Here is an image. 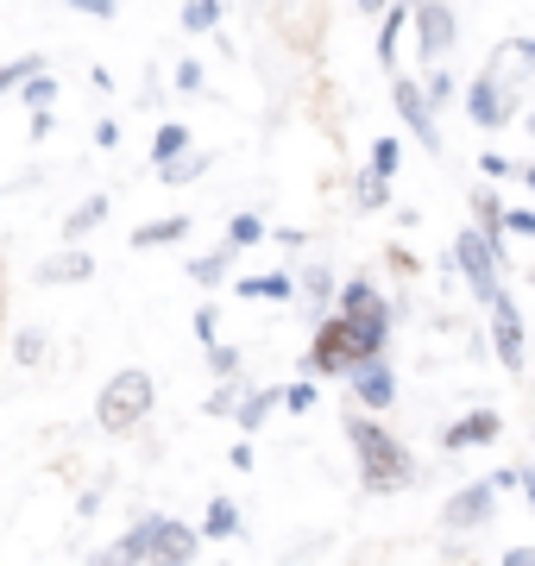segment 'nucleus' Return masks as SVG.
Here are the masks:
<instances>
[{
  "label": "nucleus",
  "instance_id": "nucleus-1",
  "mask_svg": "<svg viewBox=\"0 0 535 566\" xmlns=\"http://www.w3.org/2000/svg\"><path fill=\"white\" fill-rule=\"evenodd\" d=\"M347 441H353V460H359V485L366 491H403L416 479V460L410 447L397 441V434H385V428L371 422V416H359V409H347Z\"/></svg>",
  "mask_w": 535,
  "mask_h": 566
},
{
  "label": "nucleus",
  "instance_id": "nucleus-2",
  "mask_svg": "<svg viewBox=\"0 0 535 566\" xmlns=\"http://www.w3.org/2000/svg\"><path fill=\"white\" fill-rule=\"evenodd\" d=\"M151 403H158L151 371L126 365V371H114V378L102 385V397H95V422H102L107 434H126V428H139L145 416H151Z\"/></svg>",
  "mask_w": 535,
  "mask_h": 566
},
{
  "label": "nucleus",
  "instance_id": "nucleus-3",
  "mask_svg": "<svg viewBox=\"0 0 535 566\" xmlns=\"http://www.w3.org/2000/svg\"><path fill=\"white\" fill-rule=\"evenodd\" d=\"M366 359H385V353H371V346L359 340L340 315H328V322L315 327L310 353H303V378H353Z\"/></svg>",
  "mask_w": 535,
  "mask_h": 566
},
{
  "label": "nucleus",
  "instance_id": "nucleus-4",
  "mask_svg": "<svg viewBox=\"0 0 535 566\" xmlns=\"http://www.w3.org/2000/svg\"><path fill=\"white\" fill-rule=\"evenodd\" d=\"M340 322H347L371 353H385V340H391V303H385L366 277H353L347 290H340Z\"/></svg>",
  "mask_w": 535,
  "mask_h": 566
},
{
  "label": "nucleus",
  "instance_id": "nucleus-5",
  "mask_svg": "<svg viewBox=\"0 0 535 566\" xmlns=\"http://www.w3.org/2000/svg\"><path fill=\"white\" fill-rule=\"evenodd\" d=\"M453 264H460V277L473 283V296L485 308L504 296V283H497V271H504V252H497L492 240H479L473 227H460V240H453Z\"/></svg>",
  "mask_w": 535,
  "mask_h": 566
},
{
  "label": "nucleus",
  "instance_id": "nucleus-6",
  "mask_svg": "<svg viewBox=\"0 0 535 566\" xmlns=\"http://www.w3.org/2000/svg\"><path fill=\"white\" fill-rule=\"evenodd\" d=\"M202 535L177 516H145V566H189Z\"/></svg>",
  "mask_w": 535,
  "mask_h": 566
},
{
  "label": "nucleus",
  "instance_id": "nucleus-7",
  "mask_svg": "<svg viewBox=\"0 0 535 566\" xmlns=\"http://www.w3.org/2000/svg\"><path fill=\"white\" fill-rule=\"evenodd\" d=\"M410 25H416V39H422V57H429V63H441L453 51V39H460V13H453V7H441V0L410 7Z\"/></svg>",
  "mask_w": 535,
  "mask_h": 566
},
{
  "label": "nucleus",
  "instance_id": "nucleus-8",
  "mask_svg": "<svg viewBox=\"0 0 535 566\" xmlns=\"http://www.w3.org/2000/svg\"><path fill=\"white\" fill-rule=\"evenodd\" d=\"M466 114H473V120L485 126V133H492V126H504V120L516 114V82L504 88V82H497V63L473 82V88H466Z\"/></svg>",
  "mask_w": 535,
  "mask_h": 566
},
{
  "label": "nucleus",
  "instance_id": "nucleus-9",
  "mask_svg": "<svg viewBox=\"0 0 535 566\" xmlns=\"http://www.w3.org/2000/svg\"><path fill=\"white\" fill-rule=\"evenodd\" d=\"M492 510H497L492 479H473V485H460V491L448 497L441 523H448V528H485V523H492Z\"/></svg>",
  "mask_w": 535,
  "mask_h": 566
},
{
  "label": "nucleus",
  "instance_id": "nucleus-10",
  "mask_svg": "<svg viewBox=\"0 0 535 566\" xmlns=\"http://www.w3.org/2000/svg\"><path fill=\"white\" fill-rule=\"evenodd\" d=\"M391 107L403 114V120H410V133L422 139V151H441V126H434L429 102H422V82L397 76V82H391Z\"/></svg>",
  "mask_w": 535,
  "mask_h": 566
},
{
  "label": "nucleus",
  "instance_id": "nucleus-11",
  "mask_svg": "<svg viewBox=\"0 0 535 566\" xmlns=\"http://www.w3.org/2000/svg\"><path fill=\"white\" fill-rule=\"evenodd\" d=\"M492 353H497V365L504 371H523V315H516V303L511 296H497L492 303Z\"/></svg>",
  "mask_w": 535,
  "mask_h": 566
},
{
  "label": "nucleus",
  "instance_id": "nucleus-12",
  "mask_svg": "<svg viewBox=\"0 0 535 566\" xmlns=\"http://www.w3.org/2000/svg\"><path fill=\"white\" fill-rule=\"evenodd\" d=\"M353 397L366 409H391L397 403V378H391V365L385 359H366L359 371H353Z\"/></svg>",
  "mask_w": 535,
  "mask_h": 566
},
{
  "label": "nucleus",
  "instance_id": "nucleus-13",
  "mask_svg": "<svg viewBox=\"0 0 535 566\" xmlns=\"http://www.w3.org/2000/svg\"><path fill=\"white\" fill-rule=\"evenodd\" d=\"M504 434V422H497V409H473V416H460V422L441 434V447L448 453H466V447H479V441H497Z\"/></svg>",
  "mask_w": 535,
  "mask_h": 566
},
{
  "label": "nucleus",
  "instance_id": "nucleus-14",
  "mask_svg": "<svg viewBox=\"0 0 535 566\" xmlns=\"http://www.w3.org/2000/svg\"><path fill=\"white\" fill-rule=\"evenodd\" d=\"M83 277H95V259L83 245H63V252L39 259V283H83Z\"/></svg>",
  "mask_w": 535,
  "mask_h": 566
},
{
  "label": "nucleus",
  "instance_id": "nucleus-15",
  "mask_svg": "<svg viewBox=\"0 0 535 566\" xmlns=\"http://www.w3.org/2000/svg\"><path fill=\"white\" fill-rule=\"evenodd\" d=\"M473 214H479V240H492L504 252V202H497V189H473Z\"/></svg>",
  "mask_w": 535,
  "mask_h": 566
},
{
  "label": "nucleus",
  "instance_id": "nucleus-16",
  "mask_svg": "<svg viewBox=\"0 0 535 566\" xmlns=\"http://www.w3.org/2000/svg\"><path fill=\"white\" fill-rule=\"evenodd\" d=\"M189 233V214H165V221H145L133 227V252H151V245H170Z\"/></svg>",
  "mask_w": 535,
  "mask_h": 566
},
{
  "label": "nucleus",
  "instance_id": "nucleus-17",
  "mask_svg": "<svg viewBox=\"0 0 535 566\" xmlns=\"http://www.w3.org/2000/svg\"><path fill=\"white\" fill-rule=\"evenodd\" d=\"M271 409H277V390H246V397H240V409H233V422L246 428V434H259Z\"/></svg>",
  "mask_w": 535,
  "mask_h": 566
},
{
  "label": "nucleus",
  "instance_id": "nucleus-18",
  "mask_svg": "<svg viewBox=\"0 0 535 566\" xmlns=\"http://www.w3.org/2000/svg\"><path fill=\"white\" fill-rule=\"evenodd\" d=\"M290 290H296V277H284V271H265V277L240 283V296H252V303H284Z\"/></svg>",
  "mask_w": 535,
  "mask_h": 566
},
{
  "label": "nucleus",
  "instance_id": "nucleus-19",
  "mask_svg": "<svg viewBox=\"0 0 535 566\" xmlns=\"http://www.w3.org/2000/svg\"><path fill=\"white\" fill-rule=\"evenodd\" d=\"M196 535H208V542H227V535H240V510H233V497H214V504H208V523L196 528Z\"/></svg>",
  "mask_w": 535,
  "mask_h": 566
},
{
  "label": "nucleus",
  "instance_id": "nucleus-20",
  "mask_svg": "<svg viewBox=\"0 0 535 566\" xmlns=\"http://www.w3.org/2000/svg\"><path fill=\"white\" fill-rule=\"evenodd\" d=\"M102 221H107V196H88V202L76 208L70 221H63V240L76 245V240H83V233H95V227H102Z\"/></svg>",
  "mask_w": 535,
  "mask_h": 566
},
{
  "label": "nucleus",
  "instance_id": "nucleus-21",
  "mask_svg": "<svg viewBox=\"0 0 535 566\" xmlns=\"http://www.w3.org/2000/svg\"><path fill=\"white\" fill-rule=\"evenodd\" d=\"M189 151V126H158V139H151V164H158V170H165V164H177Z\"/></svg>",
  "mask_w": 535,
  "mask_h": 566
},
{
  "label": "nucleus",
  "instance_id": "nucleus-22",
  "mask_svg": "<svg viewBox=\"0 0 535 566\" xmlns=\"http://www.w3.org/2000/svg\"><path fill=\"white\" fill-rule=\"evenodd\" d=\"M227 264H233V245H214V252H202V259H189V277L202 283V290H214V283L227 277Z\"/></svg>",
  "mask_w": 535,
  "mask_h": 566
},
{
  "label": "nucleus",
  "instance_id": "nucleus-23",
  "mask_svg": "<svg viewBox=\"0 0 535 566\" xmlns=\"http://www.w3.org/2000/svg\"><path fill=\"white\" fill-rule=\"evenodd\" d=\"M403 25H410V7H391L385 25H378V63H385V70L397 63V39H403Z\"/></svg>",
  "mask_w": 535,
  "mask_h": 566
},
{
  "label": "nucleus",
  "instance_id": "nucleus-24",
  "mask_svg": "<svg viewBox=\"0 0 535 566\" xmlns=\"http://www.w3.org/2000/svg\"><path fill=\"white\" fill-rule=\"evenodd\" d=\"M32 76H44V57H20V63H0V102L7 95H20Z\"/></svg>",
  "mask_w": 535,
  "mask_h": 566
},
{
  "label": "nucleus",
  "instance_id": "nucleus-25",
  "mask_svg": "<svg viewBox=\"0 0 535 566\" xmlns=\"http://www.w3.org/2000/svg\"><path fill=\"white\" fill-rule=\"evenodd\" d=\"M265 233H271V227L259 221V214H233V221H227V245H233V252H246V245H259Z\"/></svg>",
  "mask_w": 535,
  "mask_h": 566
},
{
  "label": "nucleus",
  "instance_id": "nucleus-26",
  "mask_svg": "<svg viewBox=\"0 0 535 566\" xmlns=\"http://www.w3.org/2000/svg\"><path fill=\"white\" fill-rule=\"evenodd\" d=\"M177 20H183V32H214L221 25V0H189Z\"/></svg>",
  "mask_w": 535,
  "mask_h": 566
},
{
  "label": "nucleus",
  "instance_id": "nucleus-27",
  "mask_svg": "<svg viewBox=\"0 0 535 566\" xmlns=\"http://www.w3.org/2000/svg\"><path fill=\"white\" fill-rule=\"evenodd\" d=\"M44 353H51V340H44L39 327H20L13 334V365H44Z\"/></svg>",
  "mask_w": 535,
  "mask_h": 566
},
{
  "label": "nucleus",
  "instance_id": "nucleus-28",
  "mask_svg": "<svg viewBox=\"0 0 535 566\" xmlns=\"http://www.w3.org/2000/svg\"><path fill=\"white\" fill-rule=\"evenodd\" d=\"M296 290H303V296H310L315 308H322V303H334V271H328V264H310V271H303V283H296Z\"/></svg>",
  "mask_w": 535,
  "mask_h": 566
},
{
  "label": "nucleus",
  "instance_id": "nucleus-29",
  "mask_svg": "<svg viewBox=\"0 0 535 566\" xmlns=\"http://www.w3.org/2000/svg\"><path fill=\"white\" fill-rule=\"evenodd\" d=\"M353 202L366 208V214H385V208H391V182H378V177H359V189H353Z\"/></svg>",
  "mask_w": 535,
  "mask_h": 566
},
{
  "label": "nucleus",
  "instance_id": "nucleus-30",
  "mask_svg": "<svg viewBox=\"0 0 535 566\" xmlns=\"http://www.w3.org/2000/svg\"><path fill=\"white\" fill-rule=\"evenodd\" d=\"M397 158H403V145H397V139H378V145H371V164H366V177H378V182H391Z\"/></svg>",
  "mask_w": 535,
  "mask_h": 566
},
{
  "label": "nucleus",
  "instance_id": "nucleus-31",
  "mask_svg": "<svg viewBox=\"0 0 535 566\" xmlns=\"http://www.w3.org/2000/svg\"><path fill=\"white\" fill-rule=\"evenodd\" d=\"M202 170H208V151H183V158H177V164H165L158 177H165V182H196Z\"/></svg>",
  "mask_w": 535,
  "mask_h": 566
},
{
  "label": "nucleus",
  "instance_id": "nucleus-32",
  "mask_svg": "<svg viewBox=\"0 0 535 566\" xmlns=\"http://www.w3.org/2000/svg\"><path fill=\"white\" fill-rule=\"evenodd\" d=\"M20 102L32 107V114H51V102H57V82H51V76H32V82L20 88Z\"/></svg>",
  "mask_w": 535,
  "mask_h": 566
},
{
  "label": "nucleus",
  "instance_id": "nucleus-33",
  "mask_svg": "<svg viewBox=\"0 0 535 566\" xmlns=\"http://www.w3.org/2000/svg\"><path fill=\"white\" fill-rule=\"evenodd\" d=\"M422 102H429V114H434V107H448V102H460V82H453L448 70H434L429 88H422Z\"/></svg>",
  "mask_w": 535,
  "mask_h": 566
},
{
  "label": "nucleus",
  "instance_id": "nucleus-34",
  "mask_svg": "<svg viewBox=\"0 0 535 566\" xmlns=\"http://www.w3.org/2000/svg\"><path fill=\"white\" fill-rule=\"evenodd\" d=\"M277 403H284L290 416H310L315 409V378H296L290 390H277Z\"/></svg>",
  "mask_w": 535,
  "mask_h": 566
},
{
  "label": "nucleus",
  "instance_id": "nucleus-35",
  "mask_svg": "<svg viewBox=\"0 0 535 566\" xmlns=\"http://www.w3.org/2000/svg\"><path fill=\"white\" fill-rule=\"evenodd\" d=\"M208 371H214V378H221V385H233V378H240V353H233V346H208Z\"/></svg>",
  "mask_w": 535,
  "mask_h": 566
},
{
  "label": "nucleus",
  "instance_id": "nucleus-36",
  "mask_svg": "<svg viewBox=\"0 0 535 566\" xmlns=\"http://www.w3.org/2000/svg\"><path fill=\"white\" fill-rule=\"evenodd\" d=\"M240 397H246V390H240V378H233V385H221L214 397H208V416H233V409H240Z\"/></svg>",
  "mask_w": 535,
  "mask_h": 566
},
{
  "label": "nucleus",
  "instance_id": "nucleus-37",
  "mask_svg": "<svg viewBox=\"0 0 535 566\" xmlns=\"http://www.w3.org/2000/svg\"><path fill=\"white\" fill-rule=\"evenodd\" d=\"M504 233H523V240H535V208H504Z\"/></svg>",
  "mask_w": 535,
  "mask_h": 566
},
{
  "label": "nucleus",
  "instance_id": "nucleus-38",
  "mask_svg": "<svg viewBox=\"0 0 535 566\" xmlns=\"http://www.w3.org/2000/svg\"><path fill=\"white\" fill-rule=\"evenodd\" d=\"M196 334H202V346H214V334H221V315H214V303L196 308Z\"/></svg>",
  "mask_w": 535,
  "mask_h": 566
},
{
  "label": "nucleus",
  "instance_id": "nucleus-39",
  "mask_svg": "<svg viewBox=\"0 0 535 566\" xmlns=\"http://www.w3.org/2000/svg\"><path fill=\"white\" fill-rule=\"evenodd\" d=\"M479 170H485V177H516L523 164H511L504 151H485V158H479Z\"/></svg>",
  "mask_w": 535,
  "mask_h": 566
},
{
  "label": "nucleus",
  "instance_id": "nucleus-40",
  "mask_svg": "<svg viewBox=\"0 0 535 566\" xmlns=\"http://www.w3.org/2000/svg\"><path fill=\"white\" fill-rule=\"evenodd\" d=\"M177 88H183V95H196V88H202V63H196V57L177 63Z\"/></svg>",
  "mask_w": 535,
  "mask_h": 566
},
{
  "label": "nucleus",
  "instance_id": "nucleus-41",
  "mask_svg": "<svg viewBox=\"0 0 535 566\" xmlns=\"http://www.w3.org/2000/svg\"><path fill=\"white\" fill-rule=\"evenodd\" d=\"M76 7H83L88 20H120V7H114V0H76Z\"/></svg>",
  "mask_w": 535,
  "mask_h": 566
},
{
  "label": "nucleus",
  "instance_id": "nucleus-42",
  "mask_svg": "<svg viewBox=\"0 0 535 566\" xmlns=\"http://www.w3.org/2000/svg\"><path fill=\"white\" fill-rule=\"evenodd\" d=\"M95 145H102V151H114V145H120V120H102V126H95Z\"/></svg>",
  "mask_w": 535,
  "mask_h": 566
},
{
  "label": "nucleus",
  "instance_id": "nucleus-43",
  "mask_svg": "<svg viewBox=\"0 0 535 566\" xmlns=\"http://www.w3.org/2000/svg\"><path fill=\"white\" fill-rule=\"evenodd\" d=\"M535 560V547H511V554H504V566H529Z\"/></svg>",
  "mask_w": 535,
  "mask_h": 566
},
{
  "label": "nucleus",
  "instance_id": "nucleus-44",
  "mask_svg": "<svg viewBox=\"0 0 535 566\" xmlns=\"http://www.w3.org/2000/svg\"><path fill=\"white\" fill-rule=\"evenodd\" d=\"M511 51H516V57H529V63H535V39H511Z\"/></svg>",
  "mask_w": 535,
  "mask_h": 566
},
{
  "label": "nucleus",
  "instance_id": "nucleus-45",
  "mask_svg": "<svg viewBox=\"0 0 535 566\" xmlns=\"http://www.w3.org/2000/svg\"><path fill=\"white\" fill-rule=\"evenodd\" d=\"M523 491H529V504H535V465H523Z\"/></svg>",
  "mask_w": 535,
  "mask_h": 566
},
{
  "label": "nucleus",
  "instance_id": "nucleus-46",
  "mask_svg": "<svg viewBox=\"0 0 535 566\" xmlns=\"http://www.w3.org/2000/svg\"><path fill=\"white\" fill-rule=\"evenodd\" d=\"M516 177H523V182H529V189H535V164H523V170H516Z\"/></svg>",
  "mask_w": 535,
  "mask_h": 566
},
{
  "label": "nucleus",
  "instance_id": "nucleus-47",
  "mask_svg": "<svg viewBox=\"0 0 535 566\" xmlns=\"http://www.w3.org/2000/svg\"><path fill=\"white\" fill-rule=\"evenodd\" d=\"M529 139H535V114H529Z\"/></svg>",
  "mask_w": 535,
  "mask_h": 566
},
{
  "label": "nucleus",
  "instance_id": "nucleus-48",
  "mask_svg": "<svg viewBox=\"0 0 535 566\" xmlns=\"http://www.w3.org/2000/svg\"><path fill=\"white\" fill-rule=\"evenodd\" d=\"M529 277H535V271H529Z\"/></svg>",
  "mask_w": 535,
  "mask_h": 566
},
{
  "label": "nucleus",
  "instance_id": "nucleus-49",
  "mask_svg": "<svg viewBox=\"0 0 535 566\" xmlns=\"http://www.w3.org/2000/svg\"><path fill=\"white\" fill-rule=\"evenodd\" d=\"M529 566H535V560H529Z\"/></svg>",
  "mask_w": 535,
  "mask_h": 566
}]
</instances>
